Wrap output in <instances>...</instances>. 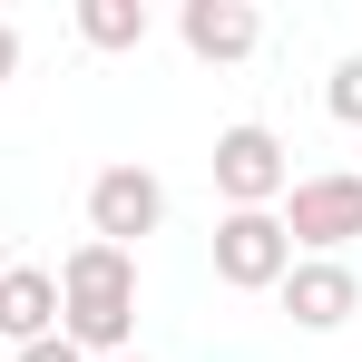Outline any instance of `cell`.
I'll use <instances>...</instances> for the list:
<instances>
[{"label": "cell", "instance_id": "cell-1", "mask_svg": "<svg viewBox=\"0 0 362 362\" xmlns=\"http://www.w3.org/2000/svg\"><path fill=\"white\" fill-rule=\"evenodd\" d=\"M127 333H137V255L118 245H69L59 264V343H78L88 362H118Z\"/></svg>", "mask_w": 362, "mask_h": 362}, {"label": "cell", "instance_id": "cell-2", "mask_svg": "<svg viewBox=\"0 0 362 362\" xmlns=\"http://www.w3.org/2000/svg\"><path fill=\"white\" fill-rule=\"evenodd\" d=\"M284 186H294V157H284V137L264 118H235L216 137V196H226V216H274Z\"/></svg>", "mask_w": 362, "mask_h": 362}, {"label": "cell", "instance_id": "cell-3", "mask_svg": "<svg viewBox=\"0 0 362 362\" xmlns=\"http://www.w3.org/2000/svg\"><path fill=\"white\" fill-rule=\"evenodd\" d=\"M274 226L294 255H343L362 235V177L353 167H323V177H294L284 186V206H274Z\"/></svg>", "mask_w": 362, "mask_h": 362}, {"label": "cell", "instance_id": "cell-4", "mask_svg": "<svg viewBox=\"0 0 362 362\" xmlns=\"http://www.w3.org/2000/svg\"><path fill=\"white\" fill-rule=\"evenodd\" d=\"M157 226H167V186L147 177L137 157H118V167H98V177H88V235H98V245L137 255Z\"/></svg>", "mask_w": 362, "mask_h": 362}, {"label": "cell", "instance_id": "cell-5", "mask_svg": "<svg viewBox=\"0 0 362 362\" xmlns=\"http://www.w3.org/2000/svg\"><path fill=\"white\" fill-rule=\"evenodd\" d=\"M294 274V245L274 216H216V284L226 294H274Z\"/></svg>", "mask_w": 362, "mask_h": 362}, {"label": "cell", "instance_id": "cell-6", "mask_svg": "<svg viewBox=\"0 0 362 362\" xmlns=\"http://www.w3.org/2000/svg\"><path fill=\"white\" fill-rule=\"evenodd\" d=\"M274 294H284V313H294L303 333H343V323L362 313V274L343 264V255H294V274H284Z\"/></svg>", "mask_w": 362, "mask_h": 362}, {"label": "cell", "instance_id": "cell-7", "mask_svg": "<svg viewBox=\"0 0 362 362\" xmlns=\"http://www.w3.org/2000/svg\"><path fill=\"white\" fill-rule=\"evenodd\" d=\"M177 40L206 69H235V59H255L264 20H255V0H186V10H177Z\"/></svg>", "mask_w": 362, "mask_h": 362}, {"label": "cell", "instance_id": "cell-8", "mask_svg": "<svg viewBox=\"0 0 362 362\" xmlns=\"http://www.w3.org/2000/svg\"><path fill=\"white\" fill-rule=\"evenodd\" d=\"M59 333V274L49 264H10L0 274V343L20 353V343H49Z\"/></svg>", "mask_w": 362, "mask_h": 362}, {"label": "cell", "instance_id": "cell-9", "mask_svg": "<svg viewBox=\"0 0 362 362\" xmlns=\"http://www.w3.org/2000/svg\"><path fill=\"white\" fill-rule=\"evenodd\" d=\"M69 20H78V40H88V49H147V30H157V20H147V0H78Z\"/></svg>", "mask_w": 362, "mask_h": 362}, {"label": "cell", "instance_id": "cell-10", "mask_svg": "<svg viewBox=\"0 0 362 362\" xmlns=\"http://www.w3.org/2000/svg\"><path fill=\"white\" fill-rule=\"evenodd\" d=\"M323 108H333L343 127H362V49H353V59H333V78H323Z\"/></svg>", "mask_w": 362, "mask_h": 362}, {"label": "cell", "instance_id": "cell-11", "mask_svg": "<svg viewBox=\"0 0 362 362\" xmlns=\"http://www.w3.org/2000/svg\"><path fill=\"white\" fill-rule=\"evenodd\" d=\"M10 362H88V353H78V343H59V333H49V343H20V353H10Z\"/></svg>", "mask_w": 362, "mask_h": 362}, {"label": "cell", "instance_id": "cell-12", "mask_svg": "<svg viewBox=\"0 0 362 362\" xmlns=\"http://www.w3.org/2000/svg\"><path fill=\"white\" fill-rule=\"evenodd\" d=\"M20 78V20H0V88Z\"/></svg>", "mask_w": 362, "mask_h": 362}, {"label": "cell", "instance_id": "cell-13", "mask_svg": "<svg viewBox=\"0 0 362 362\" xmlns=\"http://www.w3.org/2000/svg\"><path fill=\"white\" fill-rule=\"evenodd\" d=\"M0 274H10V245H0Z\"/></svg>", "mask_w": 362, "mask_h": 362}, {"label": "cell", "instance_id": "cell-14", "mask_svg": "<svg viewBox=\"0 0 362 362\" xmlns=\"http://www.w3.org/2000/svg\"><path fill=\"white\" fill-rule=\"evenodd\" d=\"M118 362H137V353H118Z\"/></svg>", "mask_w": 362, "mask_h": 362}]
</instances>
